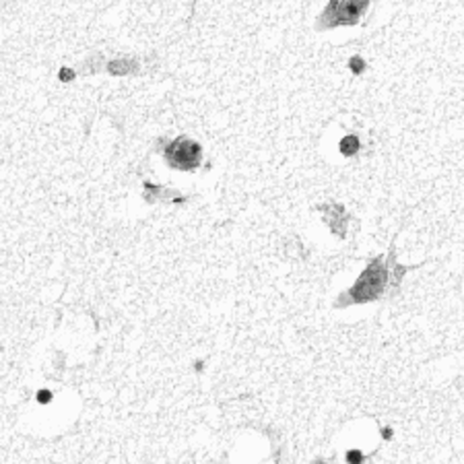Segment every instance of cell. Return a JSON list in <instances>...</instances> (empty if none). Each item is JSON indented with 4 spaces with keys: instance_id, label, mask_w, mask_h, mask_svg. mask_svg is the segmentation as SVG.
<instances>
[{
    "instance_id": "cell-1",
    "label": "cell",
    "mask_w": 464,
    "mask_h": 464,
    "mask_svg": "<svg viewBox=\"0 0 464 464\" xmlns=\"http://www.w3.org/2000/svg\"><path fill=\"white\" fill-rule=\"evenodd\" d=\"M388 281V271L386 264L382 258H376L371 262L365 272L359 276V281L353 285V289L349 293H345L343 299L339 301V306H347V304H365V301L376 299L386 287Z\"/></svg>"
},
{
    "instance_id": "cell-2",
    "label": "cell",
    "mask_w": 464,
    "mask_h": 464,
    "mask_svg": "<svg viewBox=\"0 0 464 464\" xmlns=\"http://www.w3.org/2000/svg\"><path fill=\"white\" fill-rule=\"evenodd\" d=\"M369 0H332L322 13L318 29H332L341 25H355L363 15Z\"/></svg>"
},
{
    "instance_id": "cell-3",
    "label": "cell",
    "mask_w": 464,
    "mask_h": 464,
    "mask_svg": "<svg viewBox=\"0 0 464 464\" xmlns=\"http://www.w3.org/2000/svg\"><path fill=\"white\" fill-rule=\"evenodd\" d=\"M165 159L171 167L176 169H186L190 171L200 165L202 161V149L198 143H194L192 138L178 136L176 141H171L165 147Z\"/></svg>"
},
{
    "instance_id": "cell-4",
    "label": "cell",
    "mask_w": 464,
    "mask_h": 464,
    "mask_svg": "<svg viewBox=\"0 0 464 464\" xmlns=\"http://www.w3.org/2000/svg\"><path fill=\"white\" fill-rule=\"evenodd\" d=\"M357 149H359V138L355 134L345 136L343 141H341V153L343 155H355Z\"/></svg>"
},
{
    "instance_id": "cell-5",
    "label": "cell",
    "mask_w": 464,
    "mask_h": 464,
    "mask_svg": "<svg viewBox=\"0 0 464 464\" xmlns=\"http://www.w3.org/2000/svg\"><path fill=\"white\" fill-rule=\"evenodd\" d=\"M363 60H361V58H359V56H355V58H351V71L355 73V75H359V73H361L363 71Z\"/></svg>"
},
{
    "instance_id": "cell-6",
    "label": "cell",
    "mask_w": 464,
    "mask_h": 464,
    "mask_svg": "<svg viewBox=\"0 0 464 464\" xmlns=\"http://www.w3.org/2000/svg\"><path fill=\"white\" fill-rule=\"evenodd\" d=\"M60 78H73V73H71V71H62V73H60Z\"/></svg>"
},
{
    "instance_id": "cell-7",
    "label": "cell",
    "mask_w": 464,
    "mask_h": 464,
    "mask_svg": "<svg viewBox=\"0 0 464 464\" xmlns=\"http://www.w3.org/2000/svg\"><path fill=\"white\" fill-rule=\"evenodd\" d=\"M39 400H41V402H45V400H48V392H41V396H39Z\"/></svg>"
}]
</instances>
